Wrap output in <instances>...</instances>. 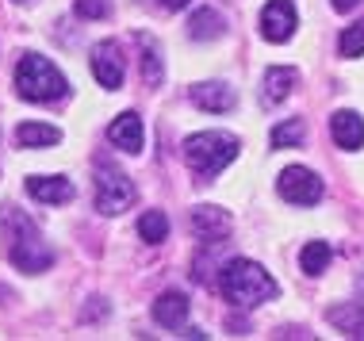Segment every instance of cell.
Listing matches in <instances>:
<instances>
[{
    "label": "cell",
    "instance_id": "obj_1",
    "mask_svg": "<svg viewBox=\"0 0 364 341\" xmlns=\"http://www.w3.org/2000/svg\"><path fill=\"white\" fill-rule=\"evenodd\" d=\"M223 296H226V303L250 310V307H261V303H269V299H277L280 288L257 261L234 257L223 265Z\"/></svg>",
    "mask_w": 364,
    "mask_h": 341
},
{
    "label": "cell",
    "instance_id": "obj_2",
    "mask_svg": "<svg viewBox=\"0 0 364 341\" xmlns=\"http://www.w3.org/2000/svg\"><path fill=\"white\" fill-rule=\"evenodd\" d=\"M4 242H8V261L19 272H46L54 265V249L43 242V230L35 227L23 211H8L4 215Z\"/></svg>",
    "mask_w": 364,
    "mask_h": 341
},
{
    "label": "cell",
    "instance_id": "obj_3",
    "mask_svg": "<svg viewBox=\"0 0 364 341\" xmlns=\"http://www.w3.org/2000/svg\"><path fill=\"white\" fill-rule=\"evenodd\" d=\"M234 158H238V139H234V134L203 131V134H192V139L184 142V161H188L192 177L200 184H211Z\"/></svg>",
    "mask_w": 364,
    "mask_h": 341
},
{
    "label": "cell",
    "instance_id": "obj_4",
    "mask_svg": "<svg viewBox=\"0 0 364 341\" xmlns=\"http://www.w3.org/2000/svg\"><path fill=\"white\" fill-rule=\"evenodd\" d=\"M16 92L31 104H54L70 92V81L62 77V70L54 62H46L38 54H23L16 65Z\"/></svg>",
    "mask_w": 364,
    "mask_h": 341
},
{
    "label": "cell",
    "instance_id": "obj_5",
    "mask_svg": "<svg viewBox=\"0 0 364 341\" xmlns=\"http://www.w3.org/2000/svg\"><path fill=\"white\" fill-rule=\"evenodd\" d=\"M134 203V180L115 165H96V211L100 215H123Z\"/></svg>",
    "mask_w": 364,
    "mask_h": 341
},
{
    "label": "cell",
    "instance_id": "obj_6",
    "mask_svg": "<svg viewBox=\"0 0 364 341\" xmlns=\"http://www.w3.org/2000/svg\"><path fill=\"white\" fill-rule=\"evenodd\" d=\"M277 192L288 203H295V207H314L322 200V180H318V173L303 169V165H288L277 180Z\"/></svg>",
    "mask_w": 364,
    "mask_h": 341
},
{
    "label": "cell",
    "instance_id": "obj_7",
    "mask_svg": "<svg viewBox=\"0 0 364 341\" xmlns=\"http://www.w3.org/2000/svg\"><path fill=\"white\" fill-rule=\"evenodd\" d=\"M295 23H299V16H295V4L291 0H269L261 12V35L269 38V43H288L295 35Z\"/></svg>",
    "mask_w": 364,
    "mask_h": 341
},
{
    "label": "cell",
    "instance_id": "obj_8",
    "mask_svg": "<svg viewBox=\"0 0 364 341\" xmlns=\"http://www.w3.org/2000/svg\"><path fill=\"white\" fill-rule=\"evenodd\" d=\"M107 142L123 153H142V142H146V126L134 112H123L119 119L107 126Z\"/></svg>",
    "mask_w": 364,
    "mask_h": 341
},
{
    "label": "cell",
    "instance_id": "obj_9",
    "mask_svg": "<svg viewBox=\"0 0 364 341\" xmlns=\"http://www.w3.org/2000/svg\"><path fill=\"white\" fill-rule=\"evenodd\" d=\"M92 77L104 89H119L123 85V54L115 43H100L92 50Z\"/></svg>",
    "mask_w": 364,
    "mask_h": 341
},
{
    "label": "cell",
    "instance_id": "obj_10",
    "mask_svg": "<svg viewBox=\"0 0 364 341\" xmlns=\"http://www.w3.org/2000/svg\"><path fill=\"white\" fill-rule=\"evenodd\" d=\"M188 296H181V291H165V296H157V303H154V318H157V326H165V330H181L184 323H188Z\"/></svg>",
    "mask_w": 364,
    "mask_h": 341
},
{
    "label": "cell",
    "instance_id": "obj_11",
    "mask_svg": "<svg viewBox=\"0 0 364 341\" xmlns=\"http://www.w3.org/2000/svg\"><path fill=\"white\" fill-rule=\"evenodd\" d=\"M330 134L341 150H360L364 146V119L357 112H333L330 119Z\"/></svg>",
    "mask_w": 364,
    "mask_h": 341
},
{
    "label": "cell",
    "instance_id": "obj_12",
    "mask_svg": "<svg viewBox=\"0 0 364 341\" xmlns=\"http://www.w3.org/2000/svg\"><path fill=\"white\" fill-rule=\"evenodd\" d=\"M192 230L200 234L203 242H219V238H226L230 234V215H226L223 207H196L192 211Z\"/></svg>",
    "mask_w": 364,
    "mask_h": 341
},
{
    "label": "cell",
    "instance_id": "obj_13",
    "mask_svg": "<svg viewBox=\"0 0 364 341\" xmlns=\"http://www.w3.org/2000/svg\"><path fill=\"white\" fill-rule=\"evenodd\" d=\"M27 196L38 203H70L77 192H73V180L65 177H31L27 180Z\"/></svg>",
    "mask_w": 364,
    "mask_h": 341
},
{
    "label": "cell",
    "instance_id": "obj_14",
    "mask_svg": "<svg viewBox=\"0 0 364 341\" xmlns=\"http://www.w3.org/2000/svg\"><path fill=\"white\" fill-rule=\"evenodd\" d=\"M192 104L203 112H230L234 108V89L223 81H203L192 89Z\"/></svg>",
    "mask_w": 364,
    "mask_h": 341
},
{
    "label": "cell",
    "instance_id": "obj_15",
    "mask_svg": "<svg viewBox=\"0 0 364 341\" xmlns=\"http://www.w3.org/2000/svg\"><path fill=\"white\" fill-rule=\"evenodd\" d=\"M295 81H299V73L288 70V65H272L269 73H264V104H280V100H288L291 89H295Z\"/></svg>",
    "mask_w": 364,
    "mask_h": 341
},
{
    "label": "cell",
    "instance_id": "obj_16",
    "mask_svg": "<svg viewBox=\"0 0 364 341\" xmlns=\"http://www.w3.org/2000/svg\"><path fill=\"white\" fill-rule=\"evenodd\" d=\"M330 326H338L346 337H360L364 341V303H341L326 310Z\"/></svg>",
    "mask_w": 364,
    "mask_h": 341
},
{
    "label": "cell",
    "instance_id": "obj_17",
    "mask_svg": "<svg viewBox=\"0 0 364 341\" xmlns=\"http://www.w3.org/2000/svg\"><path fill=\"white\" fill-rule=\"evenodd\" d=\"M16 142L23 146V150H31V146H54V142H62V131L50 123H19Z\"/></svg>",
    "mask_w": 364,
    "mask_h": 341
},
{
    "label": "cell",
    "instance_id": "obj_18",
    "mask_svg": "<svg viewBox=\"0 0 364 341\" xmlns=\"http://www.w3.org/2000/svg\"><path fill=\"white\" fill-rule=\"evenodd\" d=\"M223 31H226V19L215 12V8H200V12L192 16V23H188V35L200 38V43H208V38H219Z\"/></svg>",
    "mask_w": 364,
    "mask_h": 341
},
{
    "label": "cell",
    "instance_id": "obj_19",
    "mask_svg": "<svg viewBox=\"0 0 364 341\" xmlns=\"http://www.w3.org/2000/svg\"><path fill=\"white\" fill-rule=\"evenodd\" d=\"M139 43H142V77H146V85H150V89H157V85L165 81L161 54H157V46H154L150 35H139Z\"/></svg>",
    "mask_w": 364,
    "mask_h": 341
},
{
    "label": "cell",
    "instance_id": "obj_20",
    "mask_svg": "<svg viewBox=\"0 0 364 341\" xmlns=\"http://www.w3.org/2000/svg\"><path fill=\"white\" fill-rule=\"evenodd\" d=\"M330 246L326 242H307L303 246V253H299V265H303V272L307 276H318V272H326V265H330Z\"/></svg>",
    "mask_w": 364,
    "mask_h": 341
},
{
    "label": "cell",
    "instance_id": "obj_21",
    "mask_svg": "<svg viewBox=\"0 0 364 341\" xmlns=\"http://www.w3.org/2000/svg\"><path fill=\"white\" fill-rule=\"evenodd\" d=\"M139 234H142V242H165V234H169L165 211H146V215L139 219Z\"/></svg>",
    "mask_w": 364,
    "mask_h": 341
},
{
    "label": "cell",
    "instance_id": "obj_22",
    "mask_svg": "<svg viewBox=\"0 0 364 341\" xmlns=\"http://www.w3.org/2000/svg\"><path fill=\"white\" fill-rule=\"evenodd\" d=\"M338 50H341V58H360V54H364V19H360V23H353V27H346V31H341V43H338Z\"/></svg>",
    "mask_w": 364,
    "mask_h": 341
},
{
    "label": "cell",
    "instance_id": "obj_23",
    "mask_svg": "<svg viewBox=\"0 0 364 341\" xmlns=\"http://www.w3.org/2000/svg\"><path fill=\"white\" fill-rule=\"evenodd\" d=\"M303 123L299 119H288V123H280V126H272V146L277 150H284V146H299L303 142Z\"/></svg>",
    "mask_w": 364,
    "mask_h": 341
},
{
    "label": "cell",
    "instance_id": "obj_24",
    "mask_svg": "<svg viewBox=\"0 0 364 341\" xmlns=\"http://www.w3.org/2000/svg\"><path fill=\"white\" fill-rule=\"evenodd\" d=\"M77 16H85V19H104V16H112V4L107 0H77Z\"/></svg>",
    "mask_w": 364,
    "mask_h": 341
},
{
    "label": "cell",
    "instance_id": "obj_25",
    "mask_svg": "<svg viewBox=\"0 0 364 341\" xmlns=\"http://www.w3.org/2000/svg\"><path fill=\"white\" fill-rule=\"evenodd\" d=\"M330 4H333V12H353L360 0H330Z\"/></svg>",
    "mask_w": 364,
    "mask_h": 341
},
{
    "label": "cell",
    "instance_id": "obj_26",
    "mask_svg": "<svg viewBox=\"0 0 364 341\" xmlns=\"http://www.w3.org/2000/svg\"><path fill=\"white\" fill-rule=\"evenodd\" d=\"M157 4H161V8H169V12H181V8L188 4V0H157Z\"/></svg>",
    "mask_w": 364,
    "mask_h": 341
},
{
    "label": "cell",
    "instance_id": "obj_27",
    "mask_svg": "<svg viewBox=\"0 0 364 341\" xmlns=\"http://www.w3.org/2000/svg\"><path fill=\"white\" fill-rule=\"evenodd\" d=\"M357 291H360V296H364V276H360V280H357Z\"/></svg>",
    "mask_w": 364,
    "mask_h": 341
},
{
    "label": "cell",
    "instance_id": "obj_28",
    "mask_svg": "<svg viewBox=\"0 0 364 341\" xmlns=\"http://www.w3.org/2000/svg\"><path fill=\"white\" fill-rule=\"evenodd\" d=\"M16 4H27V0H16Z\"/></svg>",
    "mask_w": 364,
    "mask_h": 341
}]
</instances>
